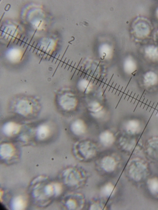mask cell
Returning <instances> with one entry per match:
<instances>
[{
  "label": "cell",
  "mask_w": 158,
  "mask_h": 210,
  "mask_svg": "<svg viewBox=\"0 0 158 210\" xmlns=\"http://www.w3.org/2000/svg\"><path fill=\"white\" fill-rule=\"evenodd\" d=\"M75 154L80 160H88L96 154V147L95 145L89 141L81 142L76 146Z\"/></svg>",
  "instance_id": "obj_1"
},
{
  "label": "cell",
  "mask_w": 158,
  "mask_h": 210,
  "mask_svg": "<svg viewBox=\"0 0 158 210\" xmlns=\"http://www.w3.org/2000/svg\"><path fill=\"white\" fill-rule=\"evenodd\" d=\"M127 170L130 177L134 180L138 181L145 176L147 167L143 161L139 160H135L129 163Z\"/></svg>",
  "instance_id": "obj_2"
},
{
  "label": "cell",
  "mask_w": 158,
  "mask_h": 210,
  "mask_svg": "<svg viewBox=\"0 0 158 210\" xmlns=\"http://www.w3.org/2000/svg\"><path fill=\"white\" fill-rule=\"evenodd\" d=\"M32 100L23 98L19 99L14 105L15 111L18 114L26 117L31 115L34 112L35 105Z\"/></svg>",
  "instance_id": "obj_3"
},
{
  "label": "cell",
  "mask_w": 158,
  "mask_h": 210,
  "mask_svg": "<svg viewBox=\"0 0 158 210\" xmlns=\"http://www.w3.org/2000/svg\"><path fill=\"white\" fill-rule=\"evenodd\" d=\"M57 101L61 107L66 111H70L75 108L77 103V101L73 95L70 93L60 95Z\"/></svg>",
  "instance_id": "obj_4"
},
{
  "label": "cell",
  "mask_w": 158,
  "mask_h": 210,
  "mask_svg": "<svg viewBox=\"0 0 158 210\" xmlns=\"http://www.w3.org/2000/svg\"><path fill=\"white\" fill-rule=\"evenodd\" d=\"M150 26L148 22L143 19L137 21L134 26L135 36L139 38H146L150 32Z\"/></svg>",
  "instance_id": "obj_5"
},
{
  "label": "cell",
  "mask_w": 158,
  "mask_h": 210,
  "mask_svg": "<svg viewBox=\"0 0 158 210\" xmlns=\"http://www.w3.org/2000/svg\"><path fill=\"white\" fill-rule=\"evenodd\" d=\"M117 166V163L115 159L112 156H107L102 159L99 168L102 172L110 173L115 170Z\"/></svg>",
  "instance_id": "obj_6"
},
{
  "label": "cell",
  "mask_w": 158,
  "mask_h": 210,
  "mask_svg": "<svg viewBox=\"0 0 158 210\" xmlns=\"http://www.w3.org/2000/svg\"><path fill=\"white\" fill-rule=\"evenodd\" d=\"M20 129L19 124L13 122H9L3 126L2 130L4 134L8 136H11L18 133Z\"/></svg>",
  "instance_id": "obj_7"
},
{
  "label": "cell",
  "mask_w": 158,
  "mask_h": 210,
  "mask_svg": "<svg viewBox=\"0 0 158 210\" xmlns=\"http://www.w3.org/2000/svg\"><path fill=\"white\" fill-rule=\"evenodd\" d=\"M86 127L84 121L77 119L73 122L71 126L72 132L76 135H81L85 133Z\"/></svg>",
  "instance_id": "obj_8"
},
{
  "label": "cell",
  "mask_w": 158,
  "mask_h": 210,
  "mask_svg": "<svg viewBox=\"0 0 158 210\" xmlns=\"http://www.w3.org/2000/svg\"><path fill=\"white\" fill-rule=\"evenodd\" d=\"M99 139L102 144L108 147L112 144L114 141V138L111 132L106 131L100 134Z\"/></svg>",
  "instance_id": "obj_9"
},
{
  "label": "cell",
  "mask_w": 158,
  "mask_h": 210,
  "mask_svg": "<svg viewBox=\"0 0 158 210\" xmlns=\"http://www.w3.org/2000/svg\"><path fill=\"white\" fill-rule=\"evenodd\" d=\"M146 56L153 61L158 60V48L154 45H150L146 47L144 50Z\"/></svg>",
  "instance_id": "obj_10"
},
{
  "label": "cell",
  "mask_w": 158,
  "mask_h": 210,
  "mask_svg": "<svg viewBox=\"0 0 158 210\" xmlns=\"http://www.w3.org/2000/svg\"><path fill=\"white\" fill-rule=\"evenodd\" d=\"M158 82V77L154 72L149 71L147 73L144 77V82L146 86H150L155 85Z\"/></svg>",
  "instance_id": "obj_11"
},
{
  "label": "cell",
  "mask_w": 158,
  "mask_h": 210,
  "mask_svg": "<svg viewBox=\"0 0 158 210\" xmlns=\"http://www.w3.org/2000/svg\"><path fill=\"white\" fill-rule=\"evenodd\" d=\"M50 131L49 127L46 124H42L37 129L36 135L40 139H44L48 137L50 134Z\"/></svg>",
  "instance_id": "obj_12"
},
{
  "label": "cell",
  "mask_w": 158,
  "mask_h": 210,
  "mask_svg": "<svg viewBox=\"0 0 158 210\" xmlns=\"http://www.w3.org/2000/svg\"><path fill=\"white\" fill-rule=\"evenodd\" d=\"M148 188L151 193L154 194H158V178L154 177L149 179L147 182Z\"/></svg>",
  "instance_id": "obj_13"
},
{
  "label": "cell",
  "mask_w": 158,
  "mask_h": 210,
  "mask_svg": "<svg viewBox=\"0 0 158 210\" xmlns=\"http://www.w3.org/2000/svg\"><path fill=\"white\" fill-rule=\"evenodd\" d=\"M127 131L131 134H134L138 130L139 124L136 120H132L128 121L126 126Z\"/></svg>",
  "instance_id": "obj_14"
},
{
  "label": "cell",
  "mask_w": 158,
  "mask_h": 210,
  "mask_svg": "<svg viewBox=\"0 0 158 210\" xmlns=\"http://www.w3.org/2000/svg\"><path fill=\"white\" fill-rule=\"evenodd\" d=\"M136 67L135 63L131 59L127 60L125 65V69L126 71L129 73H132L135 71Z\"/></svg>",
  "instance_id": "obj_15"
},
{
  "label": "cell",
  "mask_w": 158,
  "mask_h": 210,
  "mask_svg": "<svg viewBox=\"0 0 158 210\" xmlns=\"http://www.w3.org/2000/svg\"><path fill=\"white\" fill-rule=\"evenodd\" d=\"M114 186L110 183H108L105 185L102 188V193L107 196H111L114 192Z\"/></svg>",
  "instance_id": "obj_16"
},
{
  "label": "cell",
  "mask_w": 158,
  "mask_h": 210,
  "mask_svg": "<svg viewBox=\"0 0 158 210\" xmlns=\"http://www.w3.org/2000/svg\"><path fill=\"white\" fill-rule=\"evenodd\" d=\"M78 86L80 89L82 91H85L86 90L87 93L90 91L91 87L88 81L85 80L81 81L78 84Z\"/></svg>",
  "instance_id": "obj_17"
},
{
  "label": "cell",
  "mask_w": 158,
  "mask_h": 210,
  "mask_svg": "<svg viewBox=\"0 0 158 210\" xmlns=\"http://www.w3.org/2000/svg\"><path fill=\"white\" fill-rule=\"evenodd\" d=\"M89 106L90 111L94 113H96L101 111L102 108V106L96 102H94L91 103Z\"/></svg>",
  "instance_id": "obj_18"
},
{
  "label": "cell",
  "mask_w": 158,
  "mask_h": 210,
  "mask_svg": "<svg viewBox=\"0 0 158 210\" xmlns=\"http://www.w3.org/2000/svg\"><path fill=\"white\" fill-rule=\"evenodd\" d=\"M103 114V112L101 111L98 112L92 113V115L95 117L98 118L102 116Z\"/></svg>",
  "instance_id": "obj_19"
},
{
  "label": "cell",
  "mask_w": 158,
  "mask_h": 210,
  "mask_svg": "<svg viewBox=\"0 0 158 210\" xmlns=\"http://www.w3.org/2000/svg\"><path fill=\"white\" fill-rule=\"evenodd\" d=\"M37 31V29H36V30H35L33 34V35H32V36L31 38V39L30 42H29V43L30 44L31 43V41H32V40L33 39V38H34V36H35V34L36 32Z\"/></svg>",
  "instance_id": "obj_20"
},
{
  "label": "cell",
  "mask_w": 158,
  "mask_h": 210,
  "mask_svg": "<svg viewBox=\"0 0 158 210\" xmlns=\"http://www.w3.org/2000/svg\"><path fill=\"white\" fill-rule=\"evenodd\" d=\"M156 38L158 40V30L156 31L155 34Z\"/></svg>",
  "instance_id": "obj_21"
},
{
  "label": "cell",
  "mask_w": 158,
  "mask_h": 210,
  "mask_svg": "<svg viewBox=\"0 0 158 210\" xmlns=\"http://www.w3.org/2000/svg\"><path fill=\"white\" fill-rule=\"evenodd\" d=\"M13 38L12 37H11V38H10V40L9 41V42H8V44L7 45V46H6V48L8 47V46H9V45L10 43V42H11V41H12V39Z\"/></svg>",
  "instance_id": "obj_22"
},
{
  "label": "cell",
  "mask_w": 158,
  "mask_h": 210,
  "mask_svg": "<svg viewBox=\"0 0 158 210\" xmlns=\"http://www.w3.org/2000/svg\"><path fill=\"white\" fill-rule=\"evenodd\" d=\"M41 45H40V46H39V47L38 48V49H37V51H36V53H35V54H36V55H37V54L38 53V51H39L40 50V47H41Z\"/></svg>",
  "instance_id": "obj_23"
},
{
  "label": "cell",
  "mask_w": 158,
  "mask_h": 210,
  "mask_svg": "<svg viewBox=\"0 0 158 210\" xmlns=\"http://www.w3.org/2000/svg\"><path fill=\"white\" fill-rule=\"evenodd\" d=\"M28 39H29V38H27V39H26V41L25 42L24 44L23 45V48H24V47H25V45H26V43H27V41H28Z\"/></svg>",
  "instance_id": "obj_24"
},
{
  "label": "cell",
  "mask_w": 158,
  "mask_h": 210,
  "mask_svg": "<svg viewBox=\"0 0 158 210\" xmlns=\"http://www.w3.org/2000/svg\"><path fill=\"white\" fill-rule=\"evenodd\" d=\"M69 45H68V46H67V48H66V50H65V52H64V54H63V56H62V58L61 59V60L63 58V57H64V55L65 54V53H66V52L67 50V49H68V47H69Z\"/></svg>",
  "instance_id": "obj_25"
},
{
  "label": "cell",
  "mask_w": 158,
  "mask_h": 210,
  "mask_svg": "<svg viewBox=\"0 0 158 210\" xmlns=\"http://www.w3.org/2000/svg\"><path fill=\"white\" fill-rule=\"evenodd\" d=\"M22 35L21 34V35L20 36L19 38V39H18V41H17V43H16V45L18 44V43H19V41H20V39H21V37H22Z\"/></svg>",
  "instance_id": "obj_26"
},
{
  "label": "cell",
  "mask_w": 158,
  "mask_h": 210,
  "mask_svg": "<svg viewBox=\"0 0 158 210\" xmlns=\"http://www.w3.org/2000/svg\"><path fill=\"white\" fill-rule=\"evenodd\" d=\"M25 36H24V37H23V39H22V41L21 42V43H20V45H19V46H21V45H22V43H23V42L24 40V39H25Z\"/></svg>",
  "instance_id": "obj_27"
},
{
  "label": "cell",
  "mask_w": 158,
  "mask_h": 210,
  "mask_svg": "<svg viewBox=\"0 0 158 210\" xmlns=\"http://www.w3.org/2000/svg\"><path fill=\"white\" fill-rule=\"evenodd\" d=\"M19 33H18V34H17L16 37H15V39H14V41L13 42V43H14L15 42V41L16 39H17V38L18 36L19 35Z\"/></svg>",
  "instance_id": "obj_28"
},
{
  "label": "cell",
  "mask_w": 158,
  "mask_h": 210,
  "mask_svg": "<svg viewBox=\"0 0 158 210\" xmlns=\"http://www.w3.org/2000/svg\"><path fill=\"white\" fill-rule=\"evenodd\" d=\"M38 45V43H37L36 44V45H35V47H34V48L33 50V51L32 52V53H34V52L35 51V49H36V48L37 46Z\"/></svg>",
  "instance_id": "obj_29"
},
{
  "label": "cell",
  "mask_w": 158,
  "mask_h": 210,
  "mask_svg": "<svg viewBox=\"0 0 158 210\" xmlns=\"http://www.w3.org/2000/svg\"><path fill=\"white\" fill-rule=\"evenodd\" d=\"M35 43V41H34L33 42L32 44V45H31V47H30V49H29V51H31V49L32 47H33V45H34Z\"/></svg>",
  "instance_id": "obj_30"
},
{
  "label": "cell",
  "mask_w": 158,
  "mask_h": 210,
  "mask_svg": "<svg viewBox=\"0 0 158 210\" xmlns=\"http://www.w3.org/2000/svg\"><path fill=\"white\" fill-rule=\"evenodd\" d=\"M156 17H157V18H158V7L156 11Z\"/></svg>",
  "instance_id": "obj_31"
},
{
  "label": "cell",
  "mask_w": 158,
  "mask_h": 210,
  "mask_svg": "<svg viewBox=\"0 0 158 210\" xmlns=\"http://www.w3.org/2000/svg\"><path fill=\"white\" fill-rule=\"evenodd\" d=\"M5 14V12H3V14H2V15L1 17V18H0V21H1L2 19V18H3V16H4V14Z\"/></svg>",
  "instance_id": "obj_32"
},
{
  "label": "cell",
  "mask_w": 158,
  "mask_h": 210,
  "mask_svg": "<svg viewBox=\"0 0 158 210\" xmlns=\"http://www.w3.org/2000/svg\"><path fill=\"white\" fill-rule=\"evenodd\" d=\"M51 43V42H49V43L48 44V46H47V47H46V49H47L48 50V48L49 46H50V44Z\"/></svg>",
  "instance_id": "obj_33"
},
{
  "label": "cell",
  "mask_w": 158,
  "mask_h": 210,
  "mask_svg": "<svg viewBox=\"0 0 158 210\" xmlns=\"http://www.w3.org/2000/svg\"><path fill=\"white\" fill-rule=\"evenodd\" d=\"M74 40H75V38H74V37L73 39V40H70V41H69V42H68V43H69L70 44H71V43H70V42H72Z\"/></svg>",
  "instance_id": "obj_34"
},
{
  "label": "cell",
  "mask_w": 158,
  "mask_h": 210,
  "mask_svg": "<svg viewBox=\"0 0 158 210\" xmlns=\"http://www.w3.org/2000/svg\"><path fill=\"white\" fill-rule=\"evenodd\" d=\"M12 32V30H11L10 31V33L9 34L8 37L7 38V39H8V38H9V36H10V34H11V33Z\"/></svg>",
  "instance_id": "obj_35"
},
{
  "label": "cell",
  "mask_w": 158,
  "mask_h": 210,
  "mask_svg": "<svg viewBox=\"0 0 158 210\" xmlns=\"http://www.w3.org/2000/svg\"><path fill=\"white\" fill-rule=\"evenodd\" d=\"M56 54H57V53H56L55 54L54 56L53 57V59L52 61V62H53V60H54V59L55 58V57L56 55Z\"/></svg>",
  "instance_id": "obj_36"
},
{
  "label": "cell",
  "mask_w": 158,
  "mask_h": 210,
  "mask_svg": "<svg viewBox=\"0 0 158 210\" xmlns=\"http://www.w3.org/2000/svg\"><path fill=\"white\" fill-rule=\"evenodd\" d=\"M6 28V26H5L4 27V28L3 30V31L2 32V33L1 34V36L2 34L3 33V32H4V30H5V29Z\"/></svg>",
  "instance_id": "obj_37"
},
{
  "label": "cell",
  "mask_w": 158,
  "mask_h": 210,
  "mask_svg": "<svg viewBox=\"0 0 158 210\" xmlns=\"http://www.w3.org/2000/svg\"><path fill=\"white\" fill-rule=\"evenodd\" d=\"M60 55H59V56H58V58H57V60H56V62H55V64L56 63V62L57 61L58 59V58H59V57H60Z\"/></svg>",
  "instance_id": "obj_38"
},
{
  "label": "cell",
  "mask_w": 158,
  "mask_h": 210,
  "mask_svg": "<svg viewBox=\"0 0 158 210\" xmlns=\"http://www.w3.org/2000/svg\"><path fill=\"white\" fill-rule=\"evenodd\" d=\"M66 59V58L65 59V60H64V62L63 63V64H62V66H61V67H62V66H63V65L64 63V62H65V61Z\"/></svg>",
  "instance_id": "obj_39"
},
{
  "label": "cell",
  "mask_w": 158,
  "mask_h": 210,
  "mask_svg": "<svg viewBox=\"0 0 158 210\" xmlns=\"http://www.w3.org/2000/svg\"><path fill=\"white\" fill-rule=\"evenodd\" d=\"M69 60H68V61L67 63L66 64V66H65V68L66 67L67 65V64H68V63H69Z\"/></svg>",
  "instance_id": "obj_40"
},
{
  "label": "cell",
  "mask_w": 158,
  "mask_h": 210,
  "mask_svg": "<svg viewBox=\"0 0 158 210\" xmlns=\"http://www.w3.org/2000/svg\"><path fill=\"white\" fill-rule=\"evenodd\" d=\"M41 22H42V21H40V24H39V25H38V26H39V25H40V24L41 23Z\"/></svg>",
  "instance_id": "obj_41"
},
{
  "label": "cell",
  "mask_w": 158,
  "mask_h": 210,
  "mask_svg": "<svg viewBox=\"0 0 158 210\" xmlns=\"http://www.w3.org/2000/svg\"><path fill=\"white\" fill-rule=\"evenodd\" d=\"M2 25L1 26V27H0V29H1V28H2Z\"/></svg>",
  "instance_id": "obj_42"
}]
</instances>
